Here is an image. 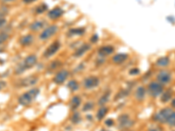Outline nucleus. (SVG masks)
<instances>
[{
	"label": "nucleus",
	"instance_id": "obj_4",
	"mask_svg": "<svg viewBox=\"0 0 175 131\" xmlns=\"http://www.w3.org/2000/svg\"><path fill=\"white\" fill-rule=\"evenodd\" d=\"M147 92L150 96L157 98L158 96H160L164 92V86L158 81H152L148 85Z\"/></svg>",
	"mask_w": 175,
	"mask_h": 131
},
{
	"label": "nucleus",
	"instance_id": "obj_14",
	"mask_svg": "<svg viewBox=\"0 0 175 131\" xmlns=\"http://www.w3.org/2000/svg\"><path fill=\"white\" fill-rule=\"evenodd\" d=\"M146 90L145 87H143V86H139L137 89H136V91H135V98L139 101V102H141V101H143L144 99H145V97H146Z\"/></svg>",
	"mask_w": 175,
	"mask_h": 131
},
{
	"label": "nucleus",
	"instance_id": "obj_19",
	"mask_svg": "<svg viewBox=\"0 0 175 131\" xmlns=\"http://www.w3.org/2000/svg\"><path fill=\"white\" fill-rule=\"evenodd\" d=\"M170 64V59L166 57V56H164V57H160L157 59L156 61V66L158 67H161V68H165L168 66Z\"/></svg>",
	"mask_w": 175,
	"mask_h": 131
},
{
	"label": "nucleus",
	"instance_id": "obj_5",
	"mask_svg": "<svg viewBox=\"0 0 175 131\" xmlns=\"http://www.w3.org/2000/svg\"><path fill=\"white\" fill-rule=\"evenodd\" d=\"M117 123H118V128L122 130H126L131 129V127L134 125V122L131 119V117L129 116L127 114L121 115L117 119Z\"/></svg>",
	"mask_w": 175,
	"mask_h": 131
},
{
	"label": "nucleus",
	"instance_id": "obj_22",
	"mask_svg": "<svg viewBox=\"0 0 175 131\" xmlns=\"http://www.w3.org/2000/svg\"><path fill=\"white\" fill-rule=\"evenodd\" d=\"M110 99V91H107L105 92L103 95L99 98L98 100V105L99 106H104L106 103H108Z\"/></svg>",
	"mask_w": 175,
	"mask_h": 131
},
{
	"label": "nucleus",
	"instance_id": "obj_7",
	"mask_svg": "<svg viewBox=\"0 0 175 131\" xmlns=\"http://www.w3.org/2000/svg\"><path fill=\"white\" fill-rule=\"evenodd\" d=\"M57 32H58V26L57 25H49V26H47L46 28H45L42 31V32L39 35V39L41 40H47L51 37L53 36Z\"/></svg>",
	"mask_w": 175,
	"mask_h": 131
},
{
	"label": "nucleus",
	"instance_id": "obj_9",
	"mask_svg": "<svg viewBox=\"0 0 175 131\" xmlns=\"http://www.w3.org/2000/svg\"><path fill=\"white\" fill-rule=\"evenodd\" d=\"M68 76H69V72L67 70H60L54 75L53 80L55 84L60 85V84H63L66 80H67Z\"/></svg>",
	"mask_w": 175,
	"mask_h": 131
},
{
	"label": "nucleus",
	"instance_id": "obj_35",
	"mask_svg": "<svg viewBox=\"0 0 175 131\" xmlns=\"http://www.w3.org/2000/svg\"><path fill=\"white\" fill-rule=\"evenodd\" d=\"M6 86V82L4 80H0V90H2L3 88H5Z\"/></svg>",
	"mask_w": 175,
	"mask_h": 131
},
{
	"label": "nucleus",
	"instance_id": "obj_10",
	"mask_svg": "<svg viewBox=\"0 0 175 131\" xmlns=\"http://www.w3.org/2000/svg\"><path fill=\"white\" fill-rule=\"evenodd\" d=\"M60 48V43L59 41H54L53 43H52L46 50H45V52H44V56L46 57V58H49L53 55H54L58 50Z\"/></svg>",
	"mask_w": 175,
	"mask_h": 131
},
{
	"label": "nucleus",
	"instance_id": "obj_23",
	"mask_svg": "<svg viewBox=\"0 0 175 131\" xmlns=\"http://www.w3.org/2000/svg\"><path fill=\"white\" fill-rule=\"evenodd\" d=\"M44 26V22L41 21V20H37V21H34L33 23L31 24L30 25V29L33 32H38L39 30L41 29Z\"/></svg>",
	"mask_w": 175,
	"mask_h": 131
},
{
	"label": "nucleus",
	"instance_id": "obj_24",
	"mask_svg": "<svg viewBox=\"0 0 175 131\" xmlns=\"http://www.w3.org/2000/svg\"><path fill=\"white\" fill-rule=\"evenodd\" d=\"M67 88L72 92H75L80 88V85L75 80H69L67 83Z\"/></svg>",
	"mask_w": 175,
	"mask_h": 131
},
{
	"label": "nucleus",
	"instance_id": "obj_8",
	"mask_svg": "<svg viewBox=\"0 0 175 131\" xmlns=\"http://www.w3.org/2000/svg\"><path fill=\"white\" fill-rule=\"evenodd\" d=\"M100 80L96 76H89L83 80V87L85 89H93L99 86Z\"/></svg>",
	"mask_w": 175,
	"mask_h": 131
},
{
	"label": "nucleus",
	"instance_id": "obj_34",
	"mask_svg": "<svg viewBox=\"0 0 175 131\" xmlns=\"http://www.w3.org/2000/svg\"><path fill=\"white\" fill-rule=\"evenodd\" d=\"M60 65V62H59V61H54V62H53L51 65H50V69H55V68H57L58 66Z\"/></svg>",
	"mask_w": 175,
	"mask_h": 131
},
{
	"label": "nucleus",
	"instance_id": "obj_29",
	"mask_svg": "<svg viewBox=\"0 0 175 131\" xmlns=\"http://www.w3.org/2000/svg\"><path fill=\"white\" fill-rule=\"evenodd\" d=\"M46 9H47V6H46V5H45V4H41V5H39L38 7L36 8V12L37 13H43L44 12H46Z\"/></svg>",
	"mask_w": 175,
	"mask_h": 131
},
{
	"label": "nucleus",
	"instance_id": "obj_17",
	"mask_svg": "<svg viewBox=\"0 0 175 131\" xmlns=\"http://www.w3.org/2000/svg\"><path fill=\"white\" fill-rule=\"evenodd\" d=\"M108 112H109V109L107 107L101 106L96 112V119L98 121H102V119H104V117L107 116Z\"/></svg>",
	"mask_w": 175,
	"mask_h": 131
},
{
	"label": "nucleus",
	"instance_id": "obj_39",
	"mask_svg": "<svg viewBox=\"0 0 175 131\" xmlns=\"http://www.w3.org/2000/svg\"><path fill=\"white\" fill-rule=\"evenodd\" d=\"M34 1H36V0H23V2H24L25 4H30V3H33V2H34Z\"/></svg>",
	"mask_w": 175,
	"mask_h": 131
},
{
	"label": "nucleus",
	"instance_id": "obj_26",
	"mask_svg": "<svg viewBox=\"0 0 175 131\" xmlns=\"http://www.w3.org/2000/svg\"><path fill=\"white\" fill-rule=\"evenodd\" d=\"M94 108V103L92 102H86L84 105H83V107H82V111H84V112H88V111H90V110H92Z\"/></svg>",
	"mask_w": 175,
	"mask_h": 131
},
{
	"label": "nucleus",
	"instance_id": "obj_6",
	"mask_svg": "<svg viewBox=\"0 0 175 131\" xmlns=\"http://www.w3.org/2000/svg\"><path fill=\"white\" fill-rule=\"evenodd\" d=\"M156 79H157L158 82H160V84H162L164 86V85H167L172 81L173 76H172V73H171L170 71L163 69V70H160L158 73Z\"/></svg>",
	"mask_w": 175,
	"mask_h": 131
},
{
	"label": "nucleus",
	"instance_id": "obj_28",
	"mask_svg": "<svg viewBox=\"0 0 175 131\" xmlns=\"http://www.w3.org/2000/svg\"><path fill=\"white\" fill-rule=\"evenodd\" d=\"M166 124H168L171 127H175V111H173V114L171 115V116L168 119Z\"/></svg>",
	"mask_w": 175,
	"mask_h": 131
},
{
	"label": "nucleus",
	"instance_id": "obj_33",
	"mask_svg": "<svg viewBox=\"0 0 175 131\" xmlns=\"http://www.w3.org/2000/svg\"><path fill=\"white\" fill-rule=\"evenodd\" d=\"M148 131H162V129L160 126H153L149 128Z\"/></svg>",
	"mask_w": 175,
	"mask_h": 131
},
{
	"label": "nucleus",
	"instance_id": "obj_40",
	"mask_svg": "<svg viewBox=\"0 0 175 131\" xmlns=\"http://www.w3.org/2000/svg\"><path fill=\"white\" fill-rule=\"evenodd\" d=\"M0 1H2V2H12L14 0H0Z\"/></svg>",
	"mask_w": 175,
	"mask_h": 131
},
{
	"label": "nucleus",
	"instance_id": "obj_41",
	"mask_svg": "<svg viewBox=\"0 0 175 131\" xmlns=\"http://www.w3.org/2000/svg\"><path fill=\"white\" fill-rule=\"evenodd\" d=\"M100 131H109V130H108V129H101Z\"/></svg>",
	"mask_w": 175,
	"mask_h": 131
},
{
	"label": "nucleus",
	"instance_id": "obj_31",
	"mask_svg": "<svg viewBox=\"0 0 175 131\" xmlns=\"http://www.w3.org/2000/svg\"><path fill=\"white\" fill-rule=\"evenodd\" d=\"M129 73L132 75V76H135V75H138L140 73V70H139V68H137V67H133V68H131V70L129 71Z\"/></svg>",
	"mask_w": 175,
	"mask_h": 131
},
{
	"label": "nucleus",
	"instance_id": "obj_12",
	"mask_svg": "<svg viewBox=\"0 0 175 131\" xmlns=\"http://www.w3.org/2000/svg\"><path fill=\"white\" fill-rule=\"evenodd\" d=\"M63 10L60 7H55L52 9L51 11H49L48 12V18L51 19H57L60 18L62 15H63Z\"/></svg>",
	"mask_w": 175,
	"mask_h": 131
},
{
	"label": "nucleus",
	"instance_id": "obj_3",
	"mask_svg": "<svg viewBox=\"0 0 175 131\" xmlns=\"http://www.w3.org/2000/svg\"><path fill=\"white\" fill-rule=\"evenodd\" d=\"M173 112V110L172 108H165V109L160 110L159 112L155 113L153 115V120L155 123H167L168 119L170 118Z\"/></svg>",
	"mask_w": 175,
	"mask_h": 131
},
{
	"label": "nucleus",
	"instance_id": "obj_13",
	"mask_svg": "<svg viewBox=\"0 0 175 131\" xmlns=\"http://www.w3.org/2000/svg\"><path fill=\"white\" fill-rule=\"evenodd\" d=\"M113 52H114V47H113L112 45H103L102 47H100L99 50H98L99 55L102 56V57L108 56V55L113 53Z\"/></svg>",
	"mask_w": 175,
	"mask_h": 131
},
{
	"label": "nucleus",
	"instance_id": "obj_27",
	"mask_svg": "<svg viewBox=\"0 0 175 131\" xmlns=\"http://www.w3.org/2000/svg\"><path fill=\"white\" fill-rule=\"evenodd\" d=\"M84 32L85 31L83 28H74V29H71L69 31V32L74 35H81L84 33Z\"/></svg>",
	"mask_w": 175,
	"mask_h": 131
},
{
	"label": "nucleus",
	"instance_id": "obj_15",
	"mask_svg": "<svg viewBox=\"0 0 175 131\" xmlns=\"http://www.w3.org/2000/svg\"><path fill=\"white\" fill-rule=\"evenodd\" d=\"M89 49H90V45H88V44H83L82 45H81L80 47L74 52V57H81V56H82L84 53H86Z\"/></svg>",
	"mask_w": 175,
	"mask_h": 131
},
{
	"label": "nucleus",
	"instance_id": "obj_25",
	"mask_svg": "<svg viewBox=\"0 0 175 131\" xmlns=\"http://www.w3.org/2000/svg\"><path fill=\"white\" fill-rule=\"evenodd\" d=\"M70 120H71V123L74 124H79L81 122V116L80 113H78V112H74L73 115H72V116L70 118Z\"/></svg>",
	"mask_w": 175,
	"mask_h": 131
},
{
	"label": "nucleus",
	"instance_id": "obj_32",
	"mask_svg": "<svg viewBox=\"0 0 175 131\" xmlns=\"http://www.w3.org/2000/svg\"><path fill=\"white\" fill-rule=\"evenodd\" d=\"M104 123H105V125L107 126V127H109V128H110V127H112L114 124H115V122H114V120L113 119H107L105 122H104Z\"/></svg>",
	"mask_w": 175,
	"mask_h": 131
},
{
	"label": "nucleus",
	"instance_id": "obj_1",
	"mask_svg": "<svg viewBox=\"0 0 175 131\" xmlns=\"http://www.w3.org/2000/svg\"><path fill=\"white\" fill-rule=\"evenodd\" d=\"M39 93H40L39 88L33 87V88L30 89L29 91H27V92L24 93L22 95H20L18 102L22 106H28L39 96Z\"/></svg>",
	"mask_w": 175,
	"mask_h": 131
},
{
	"label": "nucleus",
	"instance_id": "obj_2",
	"mask_svg": "<svg viewBox=\"0 0 175 131\" xmlns=\"http://www.w3.org/2000/svg\"><path fill=\"white\" fill-rule=\"evenodd\" d=\"M37 60H38V59H37L36 55L30 54V55H28L26 58L24 59V61L22 62L20 65H19L17 66V68L15 70V73L16 74H21L24 71L33 67L34 66L36 65Z\"/></svg>",
	"mask_w": 175,
	"mask_h": 131
},
{
	"label": "nucleus",
	"instance_id": "obj_11",
	"mask_svg": "<svg viewBox=\"0 0 175 131\" xmlns=\"http://www.w3.org/2000/svg\"><path fill=\"white\" fill-rule=\"evenodd\" d=\"M39 81V78L36 76H28L26 78H24L23 80L20 81V86L23 87H27L34 86L37 82Z\"/></svg>",
	"mask_w": 175,
	"mask_h": 131
},
{
	"label": "nucleus",
	"instance_id": "obj_36",
	"mask_svg": "<svg viewBox=\"0 0 175 131\" xmlns=\"http://www.w3.org/2000/svg\"><path fill=\"white\" fill-rule=\"evenodd\" d=\"M5 24H6V20H5V18H0V28H1L2 26H4Z\"/></svg>",
	"mask_w": 175,
	"mask_h": 131
},
{
	"label": "nucleus",
	"instance_id": "obj_37",
	"mask_svg": "<svg viewBox=\"0 0 175 131\" xmlns=\"http://www.w3.org/2000/svg\"><path fill=\"white\" fill-rule=\"evenodd\" d=\"M97 40H98V36H97V35H93L92 39H91V41L94 43V42H96Z\"/></svg>",
	"mask_w": 175,
	"mask_h": 131
},
{
	"label": "nucleus",
	"instance_id": "obj_20",
	"mask_svg": "<svg viewBox=\"0 0 175 131\" xmlns=\"http://www.w3.org/2000/svg\"><path fill=\"white\" fill-rule=\"evenodd\" d=\"M81 103V99L80 96H78V95L74 96L73 98L71 99V101H70V109H71V110H76L80 107Z\"/></svg>",
	"mask_w": 175,
	"mask_h": 131
},
{
	"label": "nucleus",
	"instance_id": "obj_30",
	"mask_svg": "<svg viewBox=\"0 0 175 131\" xmlns=\"http://www.w3.org/2000/svg\"><path fill=\"white\" fill-rule=\"evenodd\" d=\"M8 38H9V35H8L7 33H5V32L0 33V45L3 44L4 42H5L8 39Z\"/></svg>",
	"mask_w": 175,
	"mask_h": 131
},
{
	"label": "nucleus",
	"instance_id": "obj_16",
	"mask_svg": "<svg viewBox=\"0 0 175 131\" xmlns=\"http://www.w3.org/2000/svg\"><path fill=\"white\" fill-rule=\"evenodd\" d=\"M127 59H128V55H127L126 53H117V54L113 56L112 61H113L114 64L119 65V64L124 63Z\"/></svg>",
	"mask_w": 175,
	"mask_h": 131
},
{
	"label": "nucleus",
	"instance_id": "obj_38",
	"mask_svg": "<svg viewBox=\"0 0 175 131\" xmlns=\"http://www.w3.org/2000/svg\"><path fill=\"white\" fill-rule=\"evenodd\" d=\"M171 106H172V109H175V98H173V99L172 100Z\"/></svg>",
	"mask_w": 175,
	"mask_h": 131
},
{
	"label": "nucleus",
	"instance_id": "obj_21",
	"mask_svg": "<svg viewBox=\"0 0 175 131\" xmlns=\"http://www.w3.org/2000/svg\"><path fill=\"white\" fill-rule=\"evenodd\" d=\"M172 97H173V91L170 90V89L166 90V91L163 92L162 95H161V102L162 103H166V102L172 100Z\"/></svg>",
	"mask_w": 175,
	"mask_h": 131
},
{
	"label": "nucleus",
	"instance_id": "obj_18",
	"mask_svg": "<svg viewBox=\"0 0 175 131\" xmlns=\"http://www.w3.org/2000/svg\"><path fill=\"white\" fill-rule=\"evenodd\" d=\"M33 36L31 35V34H27V35H25L20 38L19 39V43L23 46H28L31 44L33 42Z\"/></svg>",
	"mask_w": 175,
	"mask_h": 131
}]
</instances>
